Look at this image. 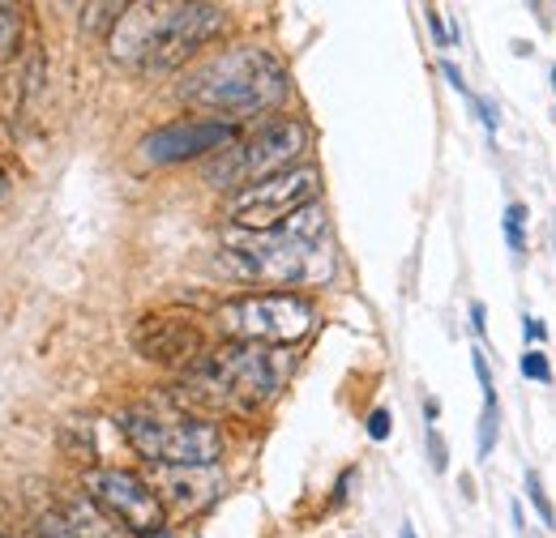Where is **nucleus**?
<instances>
[{"instance_id": "7", "label": "nucleus", "mask_w": 556, "mask_h": 538, "mask_svg": "<svg viewBox=\"0 0 556 538\" xmlns=\"http://www.w3.org/2000/svg\"><path fill=\"white\" fill-rule=\"evenodd\" d=\"M313 304L304 295L287 291H266V295H240L227 299L214 312V325L231 342H253V346H291L313 330Z\"/></svg>"}, {"instance_id": "5", "label": "nucleus", "mask_w": 556, "mask_h": 538, "mask_svg": "<svg viewBox=\"0 0 556 538\" xmlns=\"http://www.w3.org/2000/svg\"><path fill=\"white\" fill-rule=\"evenodd\" d=\"M116 427L154 466H214L223 458V432L210 419L189 414L180 402L167 410L129 406L116 414Z\"/></svg>"}, {"instance_id": "32", "label": "nucleus", "mask_w": 556, "mask_h": 538, "mask_svg": "<svg viewBox=\"0 0 556 538\" xmlns=\"http://www.w3.org/2000/svg\"><path fill=\"white\" fill-rule=\"evenodd\" d=\"M553 90H556V68H553Z\"/></svg>"}, {"instance_id": "12", "label": "nucleus", "mask_w": 556, "mask_h": 538, "mask_svg": "<svg viewBox=\"0 0 556 538\" xmlns=\"http://www.w3.org/2000/svg\"><path fill=\"white\" fill-rule=\"evenodd\" d=\"M154 496L163 500V509L176 513H202L218 500L223 491V471L218 466H150Z\"/></svg>"}, {"instance_id": "3", "label": "nucleus", "mask_w": 556, "mask_h": 538, "mask_svg": "<svg viewBox=\"0 0 556 538\" xmlns=\"http://www.w3.org/2000/svg\"><path fill=\"white\" fill-rule=\"evenodd\" d=\"M287 90H291V77L282 61L266 48H227L202 65H193L176 86L180 103L206 112L214 120H231V125L275 112L287 99Z\"/></svg>"}, {"instance_id": "20", "label": "nucleus", "mask_w": 556, "mask_h": 538, "mask_svg": "<svg viewBox=\"0 0 556 538\" xmlns=\"http://www.w3.org/2000/svg\"><path fill=\"white\" fill-rule=\"evenodd\" d=\"M39 538H77L65 513H43L39 517Z\"/></svg>"}, {"instance_id": "9", "label": "nucleus", "mask_w": 556, "mask_h": 538, "mask_svg": "<svg viewBox=\"0 0 556 538\" xmlns=\"http://www.w3.org/2000/svg\"><path fill=\"white\" fill-rule=\"evenodd\" d=\"M81 487H86V496H90L103 513H112L129 535H138V538L163 535L167 509H163V500L154 496V487H150L141 474L116 471V466H94V471L81 474Z\"/></svg>"}, {"instance_id": "15", "label": "nucleus", "mask_w": 556, "mask_h": 538, "mask_svg": "<svg viewBox=\"0 0 556 538\" xmlns=\"http://www.w3.org/2000/svg\"><path fill=\"white\" fill-rule=\"evenodd\" d=\"M496 432H501V410H496V394H484V419H480V458L492 453L496 445Z\"/></svg>"}, {"instance_id": "25", "label": "nucleus", "mask_w": 556, "mask_h": 538, "mask_svg": "<svg viewBox=\"0 0 556 538\" xmlns=\"http://www.w3.org/2000/svg\"><path fill=\"white\" fill-rule=\"evenodd\" d=\"M428 30H432V39H437V43H441V48H445V43H450V39H454V35H450V30H445V26H441V13H437V9H428Z\"/></svg>"}, {"instance_id": "23", "label": "nucleus", "mask_w": 556, "mask_h": 538, "mask_svg": "<svg viewBox=\"0 0 556 538\" xmlns=\"http://www.w3.org/2000/svg\"><path fill=\"white\" fill-rule=\"evenodd\" d=\"M441 73H445V77H450V86H454V90H458V94H463V99H471V94H476V90H471V86H467V77H463V73H458V65H450V61H445V65H441Z\"/></svg>"}, {"instance_id": "13", "label": "nucleus", "mask_w": 556, "mask_h": 538, "mask_svg": "<svg viewBox=\"0 0 556 538\" xmlns=\"http://www.w3.org/2000/svg\"><path fill=\"white\" fill-rule=\"evenodd\" d=\"M61 513L70 517V526H73V535L77 538H125L121 522H116L112 513H103L90 496H70Z\"/></svg>"}, {"instance_id": "2", "label": "nucleus", "mask_w": 556, "mask_h": 538, "mask_svg": "<svg viewBox=\"0 0 556 538\" xmlns=\"http://www.w3.org/2000/svg\"><path fill=\"white\" fill-rule=\"evenodd\" d=\"M227 26V13L218 4H129L125 17L112 30V56L116 65L138 73H172L193 61L206 43H214Z\"/></svg>"}, {"instance_id": "11", "label": "nucleus", "mask_w": 556, "mask_h": 538, "mask_svg": "<svg viewBox=\"0 0 556 538\" xmlns=\"http://www.w3.org/2000/svg\"><path fill=\"white\" fill-rule=\"evenodd\" d=\"M134 346H138L141 359L150 363H163V368H193L206 350V334L198 321H185V317H146L138 330H134Z\"/></svg>"}, {"instance_id": "22", "label": "nucleus", "mask_w": 556, "mask_h": 538, "mask_svg": "<svg viewBox=\"0 0 556 538\" xmlns=\"http://www.w3.org/2000/svg\"><path fill=\"white\" fill-rule=\"evenodd\" d=\"M428 458H432V471H445L450 466V453H445L441 432H428Z\"/></svg>"}, {"instance_id": "1", "label": "nucleus", "mask_w": 556, "mask_h": 538, "mask_svg": "<svg viewBox=\"0 0 556 538\" xmlns=\"http://www.w3.org/2000/svg\"><path fill=\"white\" fill-rule=\"evenodd\" d=\"M326 231H330V218L321 205L291 214L275 231L231 227L223 235V248H218V269L227 278H240V282H275V286L326 282L334 273Z\"/></svg>"}, {"instance_id": "6", "label": "nucleus", "mask_w": 556, "mask_h": 538, "mask_svg": "<svg viewBox=\"0 0 556 538\" xmlns=\"http://www.w3.org/2000/svg\"><path fill=\"white\" fill-rule=\"evenodd\" d=\"M308 133L300 120H266L262 129L236 145H227L214 163L206 167V180L214 189H227V193H244L270 176H282L295 167V158L304 154Z\"/></svg>"}, {"instance_id": "30", "label": "nucleus", "mask_w": 556, "mask_h": 538, "mask_svg": "<svg viewBox=\"0 0 556 538\" xmlns=\"http://www.w3.org/2000/svg\"><path fill=\"white\" fill-rule=\"evenodd\" d=\"M4 193H9V171L0 167V202H4Z\"/></svg>"}, {"instance_id": "31", "label": "nucleus", "mask_w": 556, "mask_h": 538, "mask_svg": "<svg viewBox=\"0 0 556 538\" xmlns=\"http://www.w3.org/2000/svg\"><path fill=\"white\" fill-rule=\"evenodd\" d=\"M403 538H416V530H412V526H403Z\"/></svg>"}, {"instance_id": "24", "label": "nucleus", "mask_w": 556, "mask_h": 538, "mask_svg": "<svg viewBox=\"0 0 556 538\" xmlns=\"http://www.w3.org/2000/svg\"><path fill=\"white\" fill-rule=\"evenodd\" d=\"M471 363H476V376H480V389H484V394H496V389H492V372H488L484 350H476V355H471Z\"/></svg>"}, {"instance_id": "17", "label": "nucleus", "mask_w": 556, "mask_h": 538, "mask_svg": "<svg viewBox=\"0 0 556 538\" xmlns=\"http://www.w3.org/2000/svg\"><path fill=\"white\" fill-rule=\"evenodd\" d=\"M527 496H531V504H535L540 522H544V526H556L553 500H548V491H544V478H540L535 471H527Z\"/></svg>"}, {"instance_id": "16", "label": "nucleus", "mask_w": 556, "mask_h": 538, "mask_svg": "<svg viewBox=\"0 0 556 538\" xmlns=\"http://www.w3.org/2000/svg\"><path fill=\"white\" fill-rule=\"evenodd\" d=\"M17 35H22V13L13 4H0V56L17 48Z\"/></svg>"}, {"instance_id": "4", "label": "nucleus", "mask_w": 556, "mask_h": 538, "mask_svg": "<svg viewBox=\"0 0 556 538\" xmlns=\"http://www.w3.org/2000/svg\"><path fill=\"white\" fill-rule=\"evenodd\" d=\"M291 359L278 346H253V342H227L218 355H202L185 372V398L214 406V410H253L270 402L278 385L287 381ZM180 398V402H185Z\"/></svg>"}, {"instance_id": "10", "label": "nucleus", "mask_w": 556, "mask_h": 538, "mask_svg": "<svg viewBox=\"0 0 556 538\" xmlns=\"http://www.w3.org/2000/svg\"><path fill=\"white\" fill-rule=\"evenodd\" d=\"M236 141V125L231 120H214V116H189V120H172L163 129L141 137L138 158L150 167H176L189 158H206V154H223Z\"/></svg>"}, {"instance_id": "21", "label": "nucleus", "mask_w": 556, "mask_h": 538, "mask_svg": "<svg viewBox=\"0 0 556 538\" xmlns=\"http://www.w3.org/2000/svg\"><path fill=\"white\" fill-rule=\"evenodd\" d=\"M390 427H394L390 410H386V406H377V410L368 414V436H372V440H386V436H390Z\"/></svg>"}, {"instance_id": "14", "label": "nucleus", "mask_w": 556, "mask_h": 538, "mask_svg": "<svg viewBox=\"0 0 556 538\" xmlns=\"http://www.w3.org/2000/svg\"><path fill=\"white\" fill-rule=\"evenodd\" d=\"M125 9H129V4H86V9H81V30H86V35L108 30V26L116 30V22L125 17Z\"/></svg>"}, {"instance_id": "18", "label": "nucleus", "mask_w": 556, "mask_h": 538, "mask_svg": "<svg viewBox=\"0 0 556 538\" xmlns=\"http://www.w3.org/2000/svg\"><path fill=\"white\" fill-rule=\"evenodd\" d=\"M522 376L535 381V385H553V363H548V355H544V350H527V355H522Z\"/></svg>"}, {"instance_id": "19", "label": "nucleus", "mask_w": 556, "mask_h": 538, "mask_svg": "<svg viewBox=\"0 0 556 538\" xmlns=\"http://www.w3.org/2000/svg\"><path fill=\"white\" fill-rule=\"evenodd\" d=\"M522 222H527V205H509L505 209V240H509V248L514 253H522L527 248V235H522Z\"/></svg>"}, {"instance_id": "26", "label": "nucleus", "mask_w": 556, "mask_h": 538, "mask_svg": "<svg viewBox=\"0 0 556 538\" xmlns=\"http://www.w3.org/2000/svg\"><path fill=\"white\" fill-rule=\"evenodd\" d=\"M522 334H527V342H544V337H548V325H544L540 317H527V321H522Z\"/></svg>"}, {"instance_id": "33", "label": "nucleus", "mask_w": 556, "mask_h": 538, "mask_svg": "<svg viewBox=\"0 0 556 538\" xmlns=\"http://www.w3.org/2000/svg\"><path fill=\"white\" fill-rule=\"evenodd\" d=\"M0 538H4V535H0Z\"/></svg>"}, {"instance_id": "28", "label": "nucleus", "mask_w": 556, "mask_h": 538, "mask_svg": "<svg viewBox=\"0 0 556 538\" xmlns=\"http://www.w3.org/2000/svg\"><path fill=\"white\" fill-rule=\"evenodd\" d=\"M351 478H355V471H348L343 478H339V487H334V504H343V496H348Z\"/></svg>"}, {"instance_id": "8", "label": "nucleus", "mask_w": 556, "mask_h": 538, "mask_svg": "<svg viewBox=\"0 0 556 538\" xmlns=\"http://www.w3.org/2000/svg\"><path fill=\"white\" fill-rule=\"evenodd\" d=\"M317 193H321V171L313 163H300L282 176H270V180L236 193L227 202V218L240 231H275L278 222H287L291 214L317 205Z\"/></svg>"}, {"instance_id": "29", "label": "nucleus", "mask_w": 556, "mask_h": 538, "mask_svg": "<svg viewBox=\"0 0 556 538\" xmlns=\"http://www.w3.org/2000/svg\"><path fill=\"white\" fill-rule=\"evenodd\" d=\"M424 414H428V423H432V419L441 414V406H437V402H432V398H428V402H424Z\"/></svg>"}, {"instance_id": "27", "label": "nucleus", "mask_w": 556, "mask_h": 538, "mask_svg": "<svg viewBox=\"0 0 556 538\" xmlns=\"http://www.w3.org/2000/svg\"><path fill=\"white\" fill-rule=\"evenodd\" d=\"M488 312H484V304H471V330H476V337H484L488 330Z\"/></svg>"}]
</instances>
